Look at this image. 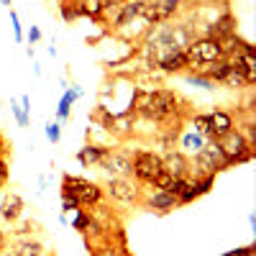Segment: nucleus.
<instances>
[{
    "label": "nucleus",
    "mask_w": 256,
    "mask_h": 256,
    "mask_svg": "<svg viewBox=\"0 0 256 256\" xmlns=\"http://www.w3.org/2000/svg\"><path fill=\"white\" fill-rule=\"evenodd\" d=\"M216 144L220 146V152H223L228 166L246 164V162L254 159V146H251V141L241 134V128H233V131H228V134L220 136Z\"/></svg>",
    "instance_id": "nucleus-3"
},
{
    "label": "nucleus",
    "mask_w": 256,
    "mask_h": 256,
    "mask_svg": "<svg viewBox=\"0 0 256 256\" xmlns=\"http://www.w3.org/2000/svg\"><path fill=\"white\" fill-rule=\"evenodd\" d=\"M90 251V256H120V251L123 248H118V246H113L110 241H102V244H95L92 248H88Z\"/></svg>",
    "instance_id": "nucleus-23"
},
{
    "label": "nucleus",
    "mask_w": 256,
    "mask_h": 256,
    "mask_svg": "<svg viewBox=\"0 0 256 256\" xmlns=\"http://www.w3.org/2000/svg\"><path fill=\"white\" fill-rule=\"evenodd\" d=\"M184 54H187V62H190L187 72H198L200 67H205V64H212V62L223 59L220 41L212 38V36H195L184 46Z\"/></svg>",
    "instance_id": "nucleus-2"
},
{
    "label": "nucleus",
    "mask_w": 256,
    "mask_h": 256,
    "mask_svg": "<svg viewBox=\"0 0 256 256\" xmlns=\"http://www.w3.org/2000/svg\"><path fill=\"white\" fill-rule=\"evenodd\" d=\"M44 246H41L38 241H24L18 248V256H44Z\"/></svg>",
    "instance_id": "nucleus-24"
},
{
    "label": "nucleus",
    "mask_w": 256,
    "mask_h": 256,
    "mask_svg": "<svg viewBox=\"0 0 256 256\" xmlns=\"http://www.w3.org/2000/svg\"><path fill=\"white\" fill-rule=\"evenodd\" d=\"M180 6H182V0H154V3H146V10L141 18L148 26L166 24L169 18H174L180 13Z\"/></svg>",
    "instance_id": "nucleus-8"
},
{
    "label": "nucleus",
    "mask_w": 256,
    "mask_h": 256,
    "mask_svg": "<svg viewBox=\"0 0 256 256\" xmlns=\"http://www.w3.org/2000/svg\"><path fill=\"white\" fill-rule=\"evenodd\" d=\"M10 180V169H8V159L0 156V187H6Z\"/></svg>",
    "instance_id": "nucleus-28"
},
{
    "label": "nucleus",
    "mask_w": 256,
    "mask_h": 256,
    "mask_svg": "<svg viewBox=\"0 0 256 256\" xmlns=\"http://www.w3.org/2000/svg\"><path fill=\"white\" fill-rule=\"evenodd\" d=\"M10 26H13L16 41H24V31H20V20H18V13L16 10H10Z\"/></svg>",
    "instance_id": "nucleus-29"
},
{
    "label": "nucleus",
    "mask_w": 256,
    "mask_h": 256,
    "mask_svg": "<svg viewBox=\"0 0 256 256\" xmlns=\"http://www.w3.org/2000/svg\"><path fill=\"white\" fill-rule=\"evenodd\" d=\"M82 98V88H77V84H72V90H67L62 95V100H59V105H56V118H59V123H64L70 118V110H72V105H74V100H80Z\"/></svg>",
    "instance_id": "nucleus-18"
},
{
    "label": "nucleus",
    "mask_w": 256,
    "mask_h": 256,
    "mask_svg": "<svg viewBox=\"0 0 256 256\" xmlns=\"http://www.w3.org/2000/svg\"><path fill=\"white\" fill-rule=\"evenodd\" d=\"M110 148L108 146H100V144H84L80 152H77V162L82 166H100V162L105 159Z\"/></svg>",
    "instance_id": "nucleus-14"
},
{
    "label": "nucleus",
    "mask_w": 256,
    "mask_h": 256,
    "mask_svg": "<svg viewBox=\"0 0 256 256\" xmlns=\"http://www.w3.org/2000/svg\"><path fill=\"white\" fill-rule=\"evenodd\" d=\"M3 256H18V251H13V248H10V251H3Z\"/></svg>",
    "instance_id": "nucleus-34"
},
{
    "label": "nucleus",
    "mask_w": 256,
    "mask_h": 256,
    "mask_svg": "<svg viewBox=\"0 0 256 256\" xmlns=\"http://www.w3.org/2000/svg\"><path fill=\"white\" fill-rule=\"evenodd\" d=\"M44 134H46V138H49L52 144H59V141H62V126L49 120V123L44 126Z\"/></svg>",
    "instance_id": "nucleus-27"
},
{
    "label": "nucleus",
    "mask_w": 256,
    "mask_h": 256,
    "mask_svg": "<svg viewBox=\"0 0 256 256\" xmlns=\"http://www.w3.org/2000/svg\"><path fill=\"white\" fill-rule=\"evenodd\" d=\"M223 84H226V88H230V90H246V88H251V84L246 82V77H244L236 67H233V64H230V70H228Z\"/></svg>",
    "instance_id": "nucleus-21"
},
{
    "label": "nucleus",
    "mask_w": 256,
    "mask_h": 256,
    "mask_svg": "<svg viewBox=\"0 0 256 256\" xmlns=\"http://www.w3.org/2000/svg\"><path fill=\"white\" fill-rule=\"evenodd\" d=\"M59 13H62V20H64V24H72V20L82 18L80 0H64V3L59 6Z\"/></svg>",
    "instance_id": "nucleus-20"
},
{
    "label": "nucleus",
    "mask_w": 256,
    "mask_h": 256,
    "mask_svg": "<svg viewBox=\"0 0 256 256\" xmlns=\"http://www.w3.org/2000/svg\"><path fill=\"white\" fill-rule=\"evenodd\" d=\"M187 82L198 84V88H202V90H216V82H210L208 77H202V74H198V72H190V74H187Z\"/></svg>",
    "instance_id": "nucleus-25"
},
{
    "label": "nucleus",
    "mask_w": 256,
    "mask_h": 256,
    "mask_svg": "<svg viewBox=\"0 0 256 256\" xmlns=\"http://www.w3.org/2000/svg\"><path fill=\"white\" fill-rule=\"evenodd\" d=\"M62 3H64V0H62Z\"/></svg>",
    "instance_id": "nucleus-38"
},
{
    "label": "nucleus",
    "mask_w": 256,
    "mask_h": 256,
    "mask_svg": "<svg viewBox=\"0 0 256 256\" xmlns=\"http://www.w3.org/2000/svg\"><path fill=\"white\" fill-rule=\"evenodd\" d=\"M120 256H134V254H128V248H123V251H120Z\"/></svg>",
    "instance_id": "nucleus-36"
},
{
    "label": "nucleus",
    "mask_w": 256,
    "mask_h": 256,
    "mask_svg": "<svg viewBox=\"0 0 256 256\" xmlns=\"http://www.w3.org/2000/svg\"><path fill=\"white\" fill-rule=\"evenodd\" d=\"M120 3H123V0H102L105 8H113V6H120Z\"/></svg>",
    "instance_id": "nucleus-33"
},
{
    "label": "nucleus",
    "mask_w": 256,
    "mask_h": 256,
    "mask_svg": "<svg viewBox=\"0 0 256 256\" xmlns=\"http://www.w3.org/2000/svg\"><path fill=\"white\" fill-rule=\"evenodd\" d=\"M230 64L246 77L248 84L256 82V54H254V46L248 44V41L244 44V49H241L238 54H233V56H230Z\"/></svg>",
    "instance_id": "nucleus-10"
},
{
    "label": "nucleus",
    "mask_w": 256,
    "mask_h": 256,
    "mask_svg": "<svg viewBox=\"0 0 256 256\" xmlns=\"http://www.w3.org/2000/svg\"><path fill=\"white\" fill-rule=\"evenodd\" d=\"M216 3H228V0H216Z\"/></svg>",
    "instance_id": "nucleus-37"
},
{
    "label": "nucleus",
    "mask_w": 256,
    "mask_h": 256,
    "mask_svg": "<svg viewBox=\"0 0 256 256\" xmlns=\"http://www.w3.org/2000/svg\"><path fill=\"white\" fill-rule=\"evenodd\" d=\"M228 70H230V59H218V62H212V64H205V67H200L198 70V74H202V77H208L210 82H223L226 80V74H228Z\"/></svg>",
    "instance_id": "nucleus-17"
},
{
    "label": "nucleus",
    "mask_w": 256,
    "mask_h": 256,
    "mask_svg": "<svg viewBox=\"0 0 256 256\" xmlns=\"http://www.w3.org/2000/svg\"><path fill=\"white\" fill-rule=\"evenodd\" d=\"M6 154H8V144H6L3 134H0V156H6Z\"/></svg>",
    "instance_id": "nucleus-32"
},
{
    "label": "nucleus",
    "mask_w": 256,
    "mask_h": 256,
    "mask_svg": "<svg viewBox=\"0 0 256 256\" xmlns=\"http://www.w3.org/2000/svg\"><path fill=\"white\" fill-rule=\"evenodd\" d=\"M18 102H20V110H24V113L31 118V95H20Z\"/></svg>",
    "instance_id": "nucleus-30"
},
{
    "label": "nucleus",
    "mask_w": 256,
    "mask_h": 256,
    "mask_svg": "<svg viewBox=\"0 0 256 256\" xmlns=\"http://www.w3.org/2000/svg\"><path fill=\"white\" fill-rule=\"evenodd\" d=\"M141 208L148 212H159V216H166L174 208H180L177 198L169 190H148L146 195H141Z\"/></svg>",
    "instance_id": "nucleus-7"
},
{
    "label": "nucleus",
    "mask_w": 256,
    "mask_h": 256,
    "mask_svg": "<svg viewBox=\"0 0 256 256\" xmlns=\"http://www.w3.org/2000/svg\"><path fill=\"white\" fill-rule=\"evenodd\" d=\"M6 244V233H3V228H0V246Z\"/></svg>",
    "instance_id": "nucleus-35"
},
{
    "label": "nucleus",
    "mask_w": 256,
    "mask_h": 256,
    "mask_svg": "<svg viewBox=\"0 0 256 256\" xmlns=\"http://www.w3.org/2000/svg\"><path fill=\"white\" fill-rule=\"evenodd\" d=\"M177 144H180V146L184 148L182 154H192V156H195V154L200 152V148H202V146H205L208 141H205V136H200L198 131H190V134H182Z\"/></svg>",
    "instance_id": "nucleus-19"
},
{
    "label": "nucleus",
    "mask_w": 256,
    "mask_h": 256,
    "mask_svg": "<svg viewBox=\"0 0 256 256\" xmlns=\"http://www.w3.org/2000/svg\"><path fill=\"white\" fill-rule=\"evenodd\" d=\"M208 144H216L220 136H226L228 131H233V116L228 110H212L208 113Z\"/></svg>",
    "instance_id": "nucleus-11"
},
{
    "label": "nucleus",
    "mask_w": 256,
    "mask_h": 256,
    "mask_svg": "<svg viewBox=\"0 0 256 256\" xmlns=\"http://www.w3.org/2000/svg\"><path fill=\"white\" fill-rule=\"evenodd\" d=\"M190 67V62H187V54L184 52H177V54H169L164 59L156 62V70L164 72V74H177V72H184Z\"/></svg>",
    "instance_id": "nucleus-16"
},
{
    "label": "nucleus",
    "mask_w": 256,
    "mask_h": 256,
    "mask_svg": "<svg viewBox=\"0 0 256 256\" xmlns=\"http://www.w3.org/2000/svg\"><path fill=\"white\" fill-rule=\"evenodd\" d=\"M162 172V154L156 152H146V148H138L131 156V177L138 184H152L154 177Z\"/></svg>",
    "instance_id": "nucleus-5"
},
{
    "label": "nucleus",
    "mask_w": 256,
    "mask_h": 256,
    "mask_svg": "<svg viewBox=\"0 0 256 256\" xmlns=\"http://www.w3.org/2000/svg\"><path fill=\"white\" fill-rule=\"evenodd\" d=\"M90 223H92V212H88L84 208H80V210L74 212V218H72V228L80 230L82 236H84V230L90 228Z\"/></svg>",
    "instance_id": "nucleus-22"
},
{
    "label": "nucleus",
    "mask_w": 256,
    "mask_h": 256,
    "mask_svg": "<svg viewBox=\"0 0 256 256\" xmlns=\"http://www.w3.org/2000/svg\"><path fill=\"white\" fill-rule=\"evenodd\" d=\"M190 156L182 154L180 148H172V152H164L162 154V166L166 169L172 177H190Z\"/></svg>",
    "instance_id": "nucleus-12"
},
{
    "label": "nucleus",
    "mask_w": 256,
    "mask_h": 256,
    "mask_svg": "<svg viewBox=\"0 0 256 256\" xmlns=\"http://www.w3.org/2000/svg\"><path fill=\"white\" fill-rule=\"evenodd\" d=\"M102 192L108 198H113L116 202H123V205H141V195H144L141 184L134 182L131 177H108Z\"/></svg>",
    "instance_id": "nucleus-6"
},
{
    "label": "nucleus",
    "mask_w": 256,
    "mask_h": 256,
    "mask_svg": "<svg viewBox=\"0 0 256 256\" xmlns=\"http://www.w3.org/2000/svg\"><path fill=\"white\" fill-rule=\"evenodd\" d=\"M10 113L16 116V123H18L20 128H26V126H28V120H31V118H28L24 110H20V102H18V100H10Z\"/></svg>",
    "instance_id": "nucleus-26"
},
{
    "label": "nucleus",
    "mask_w": 256,
    "mask_h": 256,
    "mask_svg": "<svg viewBox=\"0 0 256 256\" xmlns=\"http://www.w3.org/2000/svg\"><path fill=\"white\" fill-rule=\"evenodd\" d=\"M236 26H238V24H236V16L226 10L223 16H218V18L210 24V31H208L205 36L223 38V36H230V34H238V28H236Z\"/></svg>",
    "instance_id": "nucleus-15"
},
{
    "label": "nucleus",
    "mask_w": 256,
    "mask_h": 256,
    "mask_svg": "<svg viewBox=\"0 0 256 256\" xmlns=\"http://www.w3.org/2000/svg\"><path fill=\"white\" fill-rule=\"evenodd\" d=\"M228 162L220 152L218 144H205L200 152L195 154V164H190V177H202V174H218V172H226Z\"/></svg>",
    "instance_id": "nucleus-4"
},
{
    "label": "nucleus",
    "mask_w": 256,
    "mask_h": 256,
    "mask_svg": "<svg viewBox=\"0 0 256 256\" xmlns=\"http://www.w3.org/2000/svg\"><path fill=\"white\" fill-rule=\"evenodd\" d=\"M100 169L108 177H131V154L126 152H110L100 162Z\"/></svg>",
    "instance_id": "nucleus-9"
},
{
    "label": "nucleus",
    "mask_w": 256,
    "mask_h": 256,
    "mask_svg": "<svg viewBox=\"0 0 256 256\" xmlns=\"http://www.w3.org/2000/svg\"><path fill=\"white\" fill-rule=\"evenodd\" d=\"M20 216H24V198L18 192H6L0 200V218L6 223H16Z\"/></svg>",
    "instance_id": "nucleus-13"
},
{
    "label": "nucleus",
    "mask_w": 256,
    "mask_h": 256,
    "mask_svg": "<svg viewBox=\"0 0 256 256\" xmlns=\"http://www.w3.org/2000/svg\"><path fill=\"white\" fill-rule=\"evenodd\" d=\"M36 41H41V31H38V26H31V28H28V44L34 46Z\"/></svg>",
    "instance_id": "nucleus-31"
},
{
    "label": "nucleus",
    "mask_w": 256,
    "mask_h": 256,
    "mask_svg": "<svg viewBox=\"0 0 256 256\" xmlns=\"http://www.w3.org/2000/svg\"><path fill=\"white\" fill-rule=\"evenodd\" d=\"M62 198L77 200L80 208H98L105 198V192H102V184H98V182H90L84 177L64 174L62 177Z\"/></svg>",
    "instance_id": "nucleus-1"
}]
</instances>
